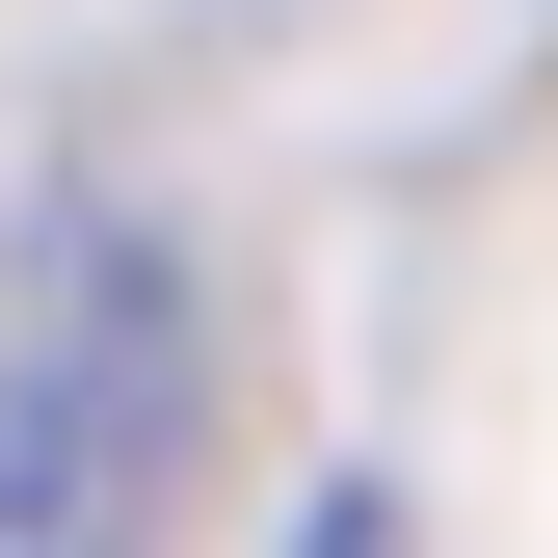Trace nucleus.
<instances>
[{
    "label": "nucleus",
    "instance_id": "2",
    "mask_svg": "<svg viewBox=\"0 0 558 558\" xmlns=\"http://www.w3.org/2000/svg\"><path fill=\"white\" fill-rule=\"evenodd\" d=\"M293 558H399V506H373V478H319V532H293Z\"/></svg>",
    "mask_w": 558,
    "mask_h": 558
},
{
    "label": "nucleus",
    "instance_id": "1",
    "mask_svg": "<svg viewBox=\"0 0 558 558\" xmlns=\"http://www.w3.org/2000/svg\"><path fill=\"white\" fill-rule=\"evenodd\" d=\"M160 426H186V266L133 214H53L0 293V558H107L160 506Z\"/></svg>",
    "mask_w": 558,
    "mask_h": 558
}]
</instances>
